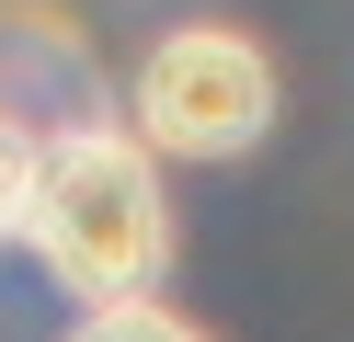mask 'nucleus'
<instances>
[{
  "label": "nucleus",
  "mask_w": 354,
  "mask_h": 342,
  "mask_svg": "<svg viewBox=\"0 0 354 342\" xmlns=\"http://www.w3.org/2000/svg\"><path fill=\"white\" fill-rule=\"evenodd\" d=\"M24 251L57 274V296L92 308H138L149 285L171 274V194H160V149L138 126H57L46 171H35V217Z\"/></svg>",
  "instance_id": "f257e3e1"
},
{
  "label": "nucleus",
  "mask_w": 354,
  "mask_h": 342,
  "mask_svg": "<svg viewBox=\"0 0 354 342\" xmlns=\"http://www.w3.org/2000/svg\"><path fill=\"white\" fill-rule=\"evenodd\" d=\"M126 114L160 160H240L274 126V57L240 23H171L126 80Z\"/></svg>",
  "instance_id": "f03ea898"
},
{
  "label": "nucleus",
  "mask_w": 354,
  "mask_h": 342,
  "mask_svg": "<svg viewBox=\"0 0 354 342\" xmlns=\"http://www.w3.org/2000/svg\"><path fill=\"white\" fill-rule=\"evenodd\" d=\"M35 171H46V137L0 114V240H24V217H35Z\"/></svg>",
  "instance_id": "7ed1b4c3"
},
{
  "label": "nucleus",
  "mask_w": 354,
  "mask_h": 342,
  "mask_svg": "<svg viewBox=\"0 0 354 342\" xmlns=\"http://www.w3.org/2000/svg\"><path fill=\"white\" fill-rule=\"evenodd\" d=\"M69 342H206V331H194V319H171V308H149V296H138V308H92V319H80Z\"/></svg>",
  "instance_id": "20e7f679"
}]
</instances>
